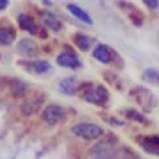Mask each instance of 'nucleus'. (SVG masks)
Wrapping results in <instances>:
<instances>
[{
    "instance_id": "f257e3e1",
    "label": "nucleus",
    "mask_w": 159,
    "mask_h": 159,
    "mask_svg": "<svg viewBox=\"0 0 159 159\" xmlns=\"http://www.w3.org/2000/svg\"><path fill=\"white\" fill-rule=\"evenodd\" d=\"M84 98L88 102L94 103V105L103 106L109 101V92L105 86L88 85V89H85V92H84Z\"/></svg>"
},
{
    "instance_id": "f03ea898",
    "label": "nucleus",
    "mask_w": 159,
    "mask_h": 159,
    "mask_svg": "<svg viewBox=\"0 0 159 159\" xmlns=\"http://www.w3.org/2000/svg\"><path fill=\"white\" fill-rule=\"evenodd\" d=\"M73 133L84 139H96L102 135L103 129L96 123H78L73 127Z\"/></svg>"
},
{
    "instance_id": "7ed1b4c3",
    "label": "nucleus",
    "mask_w": 159,
    "mask_h": 159,
    "mask_svg": "<svg viewBox=\"0 0 159 159\" xmlns=\"http://www.w3.org/2000/svg\"><path fill=\"white\" fill-rule=\"evenodd\" d=\"M131 96H134V98L137 99V102L143 109H146V110H150L151 107H154L157 105V101H155L154 94L148 92V89H146V88L134 89V90L131 92Z\"/></svg>"
},
{
    "instance_id": "20e7f679",
    "label": "nucleus",
    "mask_w": 159,
    "mask_h": 159,
    "mask_svg": "<svg viewBox=\"0 0 159 159\" xmlns=\"http://www.w3.org/2000/svg\"><path fill=\"white\" fill-rule=\"evenodd\" d=\"M20 65H24L25 70H28L32 74H45L51 72V64L48 61H43V60H23L20 61Z\"/></svg>"
},
{
    "instance_id": "39448f33",
    "label": "nucleus",
    "mask_w": 159,
    "mask_h": 159,
    "mask_svg": "<svg viewBox=\"0 0 159 159\" xmlns=\"http://www.w3.org/2000/svg\"><path fill=\"white\" fill-rule=\"evenodd\" d=\"M56 61L60 66L64 68H70V69H76L78 66H81V61H80L78 56L76 54V52H73L72 49L69 51H64L57 56Z\"/></svg>"
},
{
    "instance_id": "423d86ee",
    "label": "nucleus",
    "mask_w": 159,
    "mask_h": 159,
    "mask_svg": "<svg viewBox=\"0 0 159 159\" xmlns=\"http://www.w3.org/2000/svg\"><path fill=\"white\" fill-rule=\"evenodd\" d=\"M64 117H65V111L58 105H49L43 111V119L51 125H56V123L61 122Z\"/></svg>"
},
{
    "instance_id": "0eeeda50",
    "label": "nucleus",
    "mask_w": 159,
    "mask_h": 159,
    "mask_svg": "<svg viewBox=\"0 0 159 159\" xmlns=\"http://www.w3.org/2000/svg\"><path fill=\"white\" fill-rule=\"evenodd\" d=\"M93 56L94 58L99 62H103V64H111L114 61V57H117V53L110 49L105 44H99L94 48L93 51Z\"/></svg>"
},
{
    "instance_id": "6e6552de",
    "label": "nucleus",
    "mask_w": 159,
    "mask_h": 159,
    "mask_svg": "<svg viewBox=\"0 0 159 159\" xmlns=\"http://www.w3.org/2000/svg\"><path fill=\"white\" fill-rule=\"evenodd\" d=\"M17 51L20 54H23L24 57H34L39 53V47L37 44L31 39H24L19 43Z\"/></svg>"
},
{
    "instance_id": "1a4fd4ad",
    "label": "nucleus",
    "mask_w": 159,
    "mask_h": 159,
    "mask_svg": "<svg viewBox=\"0 0 159 159\" xmlns=\"http://www.w3.org/2000/svg\"><path fill=\"white\" fill-rule=\"evenodd\" d=\"M19 21V25L21 27V29H24V31L29 32L31 34H37L39 33V27L37 24L34 23V20L29 16V15L27 13H21L17 19Z\"/></svg>"
},
{
    "instance_id": "9d476101",
    "label": "nucleus",
    "mask_w": 159,
    "mask_h": 159,
    "mask_svg": "<svg viewBox=\"0 0 159 159\" xmlns=\"http://www.w3.org/2000/svg\"><path fill=\"white\" fill-rule=\"evenodd\" d=\"M68 9H69V11H70L77 19L81 20V21H84L85 24H88V25H93L92 17L89 16V13H88L86 11H84V9L80 7V6H76V4L70 3V4H68Z\"/></svg>"
},
{
    "instance_id": "9b49d317",
    "label": "nucleus",
    "mask_w": 159,
    "mask_h": 159,
    "mask_svg": "<svg viewBox=\"0 0 159 159\" xmlns=\"http://www.w3.org/2000/svg\"><path fill=\"white\" fill-rule=\"evenodd\" d=\"M43 23L47 28L53 29V31H61L62 29L61 21L51 12H43Z\"/></svg>"
},
{
    "instance_id": "f8f14e48",
    "label": "nucleus",
    "mask_w": 159,
    "mask_h": 159,
    "mask_svg": "<svg viewBox=\"0 0 159 159\" xmlns=\"http://www.w3.org/2000/svg\"><path fill=\"white\" fill-rule=\"evenodd\" d=\"M74 44L81 49V51L86 52L89 51V48L93 44V39L90 36H88V34H82V33H77L76 36H74Z\"/></svg>"
},
{
    "instance_id": "ddd939ff",
    "label": "nucleus",
    "mask_w": 159,
    "mask_h": 159,
    "mask_svg": "<svg viewBox=\"0 0 159 159\" xmlns=\"http://www.w3.org/2000/svg\"><path fill=\"white\" fill-rule=\"evenodd\" d=\"M60 89L64 94L66 96H73L76 93V80L74 77H68L64 78L61 82H60Z\"/></svg>"
},
{
    "instance_id": "4468645a",
    "label": "nucleus",
    "mask_w": 159,
    "mask_h": 159,
    "mask_svg": "<svg viewBox=\"0 0 159 159\" xmlns=\"http://www.w3.org/2000/svg\"><path fill=\"white\" fill-rule=\"evenodd\" d=\"M15 36H16V33L12 28H0V44L2 45H9L15 40Z\"/></svg>"
},
{
    "instance_id": "2eb2a0df",
    "label": "nucleus",
    "mask_w": 159,
    "mask_h": 159,
    "mask_svg": "<svg viewBox=\"0 0 159 159\" xmlns=\"http://www.w3.org/2000/svg\"><path fill=\"white\" fill-rule=\"evenodd\" d=\"M143 78L145 81L154 84V85H159V70L158 69H154V68H148L143 72Z\"/></svg>"
},
{
    "instance_id": "dca6fc26",
    "label": "nucleus",
    "mask_w": 159,
    "mask_h": 159,
    "mask_svg": "<svg viewBox=\"0 0 159 159\" xmlns=\"http://www.w3.org/2000/svg\"><path fill=\"white\" fill-rule=\"evenodd\" d=\"M125 114H126V117L129 119H133V121H137L139 123L146 122V117L143 116V114H141L139 111H137V110H126Z\"/></svg>"
},
{
    "instance_id": "f3484780",
    "label": "nucleus",
    "mask_w": 159,
    "mask_h": 159,
    "mask_svg": "<svg viewBox=\"0 0 159 159\" xmlns=\"http://www.w3.org/2000/svg\"><path fill=\"white\" fill-rule=\"evenodd\" d=\"M25 89H27V86H25V84L24 82H21L20 80H13V85H12V90H13V93L16 94V96H21V94H24V92H25Z\"/></svg>"
},
{
    "instance_id": "a211bd4d",
    "label": "nucleus",
    "mask_w": 159,
    "mask_h": 159,
    "mask_svg": "<svg viewBox=\"0 0 159 159\" xmlns=\"http://www.w3.org/2000/svg\"><path fill=\"white\" fill-rule=\"evenodd\" d=\"M145 4H147L150 8H159V2H150V0H145Z\"/></svg>"
},
{
    "instance_id": "6ab92c4d",
    "label": "nucleus",
    "mask_w": 159,
    "mask_h": 159,
    "mask_svg": "<svg viewBox=\"0 0 159 159\" xmlns=\"http://www.w3.org/2000/svg\"><path fill=\"white\" fill-rule=\"evenodd\" d=\"M7 6H8V2H7V0H0V9L7 8Z\"/></svg>"
},
{
    "instance_id": "aec40b11",
    "label": "nucleus",
    "mask_w": 159,
    "mask_h": 159,
    "mask_svg": "<svg viewBox=\"0 0 159 159\" xmlns=\"http://www.w3.org/2000/svg\"><path fill=\"white\" fill-rule=\"evenodd\" d=\"M155 138H157V142L159 143V137H155Z\"/></svg>"
}]
</instances>
